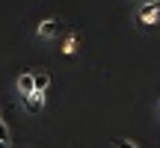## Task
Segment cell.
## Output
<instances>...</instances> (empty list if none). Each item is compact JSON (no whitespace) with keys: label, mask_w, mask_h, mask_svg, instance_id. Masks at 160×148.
<instances>
[{"label":"cell","mask_w":160,"mask_h":148,"mask_svg":"<svg viewBox=\"0 0 160 148\" xmlns=\"http://www.w3.org/2000/svg\"><path fill=\"white\" fill-rule=\"evenodd\" d=\"M116 148H137V145L128 142V139H116Z\"/></svg>","instance_id":"52a82bcc"},{"label":"cell","mask_w":160,"mask_h":148,"mask_svg":"<svg viewBox=\"0 0 160 148\" xmlns=\"http://www.w3.org/2000/svg\"><path fill=\"white\" fill-rule=\"evenodd\" d=\"M57 30H59V21H57V18H48V21H42L39 36H42V39H51V36H57Z\"/></svg>","instance_id":"3957f363"},{"label":"cell","mask_w":160,"mask_h":148,"mask_svg":"<svg viewBox=\"0 0 160 148\" xmlns=\"http://www.w3.org/2000/svg\"><path fill=\"white\" fill-rule=\"evenodd\" d=\"M157 12H160V0H154V3H148V6L139 9V21H142V24H151V18L157 21Z\"/></svg>","instance_id":"7a4b0ae2"},{"label":"cell","mask_w":160,"mask_h":148,"mask_svg":"<svg viewBox=\"0 0 160 148\" xmlns=\"http://www.w3.org/2000/svg\"><path fill=\"white\" fill-rule=\"evenodd\" d=\"M33 83H36V92L45 95V89L51 86V74L48 71H33Z\"/></svg>","instance_id":"277c9868"},{"label":"cell","mask_w":160,"mask_h":148,"mask_svg":"<svg viewBox=\"0 0 160 148\" xmlns=\"http://www.w3.org/2000/svg\"><path fill=\"white\" fill-rule=\"evenodd\" d=\"M0 121H3V119H0Z\"/></svg>","instance_id":"ba28073f"},{"label":"cell","mask_w":160,"mask_h":148,"mask_svg":"<svg viewBox=\"0 0 160 148\" xmlns=\"http://www.w3.org/2000/svg\"><path fill=\"white\" fill-rule=\"evenodd\" d=\"M77 51V36H65L62 42V53H74Z\"/></svg>","instance_id":"8992f818"},{"label":"cell","mask_w":160,"mask_h":148,"mask_svg":"<svg viewBox=\"0 0 160 148\" xmlns=\"http://www.w3.org/2000/svg\"><path fill=\"white\" fill-rule=\"evenodd\" d=\"M18 92H21L24 98H30L36 92V83H33V71H27V74H21L18 77Z\"/></svg>","instance_id":"6da1fadb"},{"label":"cell","mask_w":160,"mask_h":148,"mask_svg":"<svg viewBox=\"0 0 160 148\" xmlns=\"http://www.w3.org/2000/svg\"><path fill=\"white\" fill-rule=\"evenodd\" d=\"M42 104H45V95H39V92H33L30 98H24V107H27L30 113H39Z\"/></svg>","instance_id":"5b68a950"}]
</instances>
